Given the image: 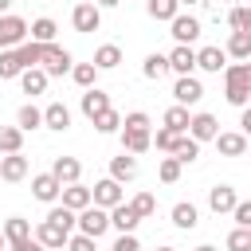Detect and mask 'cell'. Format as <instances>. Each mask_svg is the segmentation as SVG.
Returning a JSON list of instances; mask_svg holds the SVG:
<instances>
[{"instance_id":"cell-36","label":"cell","mask_w":251,"mask_h":251,"mask_svg":"<svg viewBox=\"0 0 251 251\" xmlns=\"http://www.w3.org/2000/svg\"><path fill=\"white\" fill-rule=\"evenodd\" d=\"M94 129H98V133H114V129H122V114H118L114 106L102 110V114L94 118Z\"/></svg>"},{"instance_id":"cell-4","label":"cell","mask_w":251,"mask_h":251,"mask_svg":"<svg viewBox=\"0 0 251 251\" xmlns=\"http://www.w3.org/2000/svg\"><path fill=\"white\" fill-rule=\"evenodd\" d=\"M27 39V24L20 20V16H0V51H8V47H20Z\"/></svg>"},{"instance_id":"cell-27","label":"cell","mask_w":251,"mask_h":251,"mask_svg":"<svg viewBox=\"0 0 251 251\" xmlns=\"http://www.w3.org/2000/svg\"><path fill=\"white\" fill-rule=\"evenodd\" d=\"M188 106H169L165 110V129H173V133H188Z\"/></svg>"},{"instance_id":"cell-34","label":"cell","mask_w":251,"mask_h":251,"mask_svg":"<svg viewBox=\"0 0 251 251\" xmlns=\"http://www.w3.org/2000/svg\"><path fill=\"white\" fill-rule=\"evenodd\" d=\"M165 71H169V55H157V51H153V55H145V67H141V75H145V78H161Z\"/></svg>"},{"instance_id":"cell-42","label":"cell","mask_w":251,"mask_h":251,"mask_svg":"<svg viewBox=\"0 0 251 251\" xmlns=\"http://www.w3.org/2000/svg\"><path fill=\"white\" fill-rule=\"evenodd\" d=\"M180 169H184V165H180L176 157H165V161H161V169H157V176H161L165 184H176V180H180Z\"/></svg>"},{"instance_id":"cell-54","label":"cell","mask_w":251,"mask_h":251,"mask_svg":"<svg viewBox=\"0 0 251 251\" xmlns=\"http://www.w3.org/2000/svg\"><path fill=\"white\" fill-rule=\"evenodd\" d=\"M4 247H8V239H4V231H0V251H4Z\"/></svg>"},{"instance_id":"cell-33","label":"cell","mask_w":251,"mask_h":251,"mask_svg":"<svg viewBox=\"0 0 251 251\" xmlns=\"http://www.w3.org/2000/svg\"><path fill=\"white\" fill-rule=\"evenodd\" d=\"M145 8H149L153 20H173V16L180 12V0H149Z\"/></svg>"},{"instance_id":"cell-29","label":"cell","mask_w":251,"mask_h":251,"mask_svg":"<svg viewBox=\"0 0 251 251\" xmlns=\"http://www.w3.org/2000/svg\"><path fill=\"white\" fill-rule=\"evenodd\" d=\"M43 47H47V43H35V39H31V43H20V47H16V55H20L24 71H27V67H39V59H43Z\"/></svg>"},{"instance_id":"cell-7","label":"cell","mask_w":251,"mask_h":251,"mask_svg":"<svg viewBox=\"0 0 251 251\" xmlns=\"http://www.w3.org/2000/svg\"><path fill=\"white\" fill-rule=\"evenodd\" d=\"M90 196H94L98 208H114V204H122V180L106 176V180H98V184L90 188Z\"/></svg>"},{"instance_id":"cell-46","label":"cell","mask_w":251,"mask_h":251,"mask_svg":"<svg viewBox=\"0 0 251 251\" xmlns=\"http://www.w3.org/2000/svg\"><path fill=\"white\" fill-rule=\"evenodd\" d=\"M110 251H141V243L133 239V231H122V235L114 239V247H110Z\"/></svg>"},{"instance_id":"cell-15","label":"cell","mask_w":251,"mask_h":251,"mask_svg":"<svg viewBox=\"0 0 251 251\" xmlns=\"http://www.w3.org/2000/svg\"><path fill=\"white\" fill-rule=\"evenodd\" d=\"M20 86H24V94H43L47 90V71L43 67H27V71H20Z\"/></svg>"},{"instance_id":"cell-12","label":"cell","mask_w":251,"mask_h":251,"mask_svg":"<svg viewBox=\"0 0 251 251\" xmlns=\"http://www.w3.org/2000/svg\"><path fill=\"white\" fill-rule=\"evenodd\" d=\"M102 110H110V94H106V90H98V86H86V94H82V114L94 122Z\"/></svg>"},{"instance_id":"cell-17","label":"cell","mask_w":251,"mask_h":251,"mask_svg":"<svg viewBox=\"0 0 251 251\" xmlns=\"http://www.w3.org/2000/svg\"><path fill=\"white\" fill-rule=\"evenodd\" d=\"M216 149L224 157H243L247 153V133H216Z\"/></svg>"},{"instance_id":"cell-10","label":"cell","mask_w":251,"mask_h":251,"mask_svg":"<svg viewBox=\"0 0 251 251\" xmlns=\"http://www.w3.org/2000/svg\"><path fill=\"white\" fill-rule=\"evenodd\" d=\"M216 133H220V122H216L212 114H192L188 137H196V141H216Z\"/></svg>"},{"instance_id":"cell-5","label":"cell","mask_w":251,"mask_h":251,"mask_svg":"<svg viewBox=\"0 0 251 251\" xmlns=\"http://www.w3.org/2000/svg\"><path fill=\"white\" fill-rule=\"evenodd\" d=\"M39 63H43V71H47V78H51V75H67L75 59H71V51H67V47H55V43H47Z\"/></svg>"},{"instance_id":"cell-18","label":"cell","mask_w":251,"mask_h":251,"mask_svg":"<svg viewBox=\"0 0 251 251\" xmlns=\"http://www.w3.org/2000/svg\"><path fill=\"white\" fill-rule=\"evenodd\" d=\"M51 173H55V180H59V184H75V180L82 176V165H78L75 157H55Z\"/></svg>"},{"instance_id":"cell-49","label":"cell","mask_w":251,"mask_h":251,"mask_svg":"<svg viewBox=\"0 0 251 251\" xmlns=\"http://www.w3.org/2000/svg\"><path fill=\"white\" fill-rule=\"evenodd\" d=\"M67 247H71V251H94V239L78 231V235H67Z\"/></svg>"},{"instance_id":"cell-3","label":"cell","mask_w":251,"mask_h":251,"mask_svg":"<svg viewBox=\"0 0 251 251\" xmlns=\"http://www.w3.org/2000/svg\"><path fill=\"white\" fill-rule=\"evenodd\" d=\"M71 24H75V31H98L102 27V8L94 4V0H82V4H75V12H71Z\"/></svg>"},{"instance_id":"cell-43","label":"cell","mask_w":251,"mask_h":251,"mask_svg":"<svg viewBox=\"0 0 251 251\" xmlns=\"http://www.w3.org/2000/svg\"><path fill=\"white\" fill-rule=\"evenodd\" d=\"M227 251H251V231L247 227H235L227 235Z\"/></svg>"},{"instance_id":"cell-30","label":"cell","mask_w":251,"mask_h":251,"mask_svg":"<svg viewBox=\"0 0 251 251\" xmlns=\"http://www.w3.org/2000/svg\"><path fill=\"white\" fill-rule=\"evenodd\" d=\"M118 63H122V51H118L114 43H106V47L94 51V67H98V71H114Z\"/></svg>"},{"instance_id":"cell-23","label":"cell","mask_w":251,"mask_h":251,"mask_svg":"<svg viewBox=\"0 0 251 251\" xmlns=\"http://www.w3.org/2000/svg\"><path fill=\"white\" fill-rule=\"evenodd\" d=\"M43 126H47V129H59V133L71 129V110H67L63 102H51V106L43 110Z\"/></svg>"},{"instance_id":"cell-25","label":"cell","mask_w":251,"mask_h":251,"mask_svg":"<svg viewBox=\"0 0 251 251\" xmlns=\"http://www.w3.org/2000/svg\"><path fill=\"white\" fill-rule=\"evenodd\" d=\"M173 157H176L180 165H192V161L200 157V141H196V137H188V133H180V137H176V145H173Z\"/></svg>"},{"instance_id":"cell-61","label":"cell","mask_w":251,"mask_h":251,"mask_svg":"<svg viewBox=\"0 0 251 251\" xmlns=\"http://www.w3.org/2000/svg\"><path fill=\"white\" fill-rule=\"evenodd\" d=\"M247 231H251V227H247Z\"/></svg>"},{"instance_id":"cell-37","label":"cell","mask_w":251,"mask_h":251,"mask_svg":"<svg viewBox=\"0 0 251 251\" xmlns=\"http://www.w3.org/2000/svg\"><path fill=\"white\" fill-rule=\"evenodd\" d=\"M129 208H133L141 220H149V216L157 212V196H153V192H137V196L129 200Z\"/></svg>"},{"instance_id":"cell-22","label":"cell","mask_w":251,"mask_h":251,"mask_svg":"<svg viewBox=\"0 0 251 251\" xmlns=\"http://www.w3.org/2000/svg\"><path fill=\"white\" fill-rule=\"evenodd\" d=\"M224 63H227V51H220V47H204V51H196V67H200V71L220 75Z\"/></svg>"},{"instance_id":"cell-38","label":"cell","mask_w":251,"mask_h":251,"mask_svg":"<svg viewBox=\"0 0 251 251\" xmlns=\"http://www.w3.org/2000/svg\"><path fill=\"white\" fill-rule=\"evenodd\" d=\"M173 224H176V227H184V231H192V227H196V208L180 200V204L173 208Z\"/></svg>"},{"instance_id":"cell-24","label":"cell","mask_w":251,"mask_h":251,"mask_svg":"<svg viewBox=\"0 0 251 251\" xmlns=\"http://www.w3.org/2000/svg\"><path fill=\"white\" fill-rule=\"evenodd\" d=\"M110 176H114V180H133V176H137V157L122 149V157L110 161Z\"/></svg>"},{"instance_id":"cell-31","label":"cell","mask_w":251,"mask_h":251,"mask_svg":"<svg viewBox=\"0 0 251 251\" xmlns=\"http://www.w3.org/2000/svg\"><path fill=\"white\" fill-rule=\"evenodd\" d=\"M227 55H235V59H251V31H231V39H227Z\"/></svg>"},{"instance_id":"cell-11","label":"cell","mask_w":251,"mask_h":251,"mask_svg":"<svg viewBox=\"0 0 251 251\" xmlns=\"http://www.w3.org/2000/svg\"><path fill=\"white\" fill-rule=\"evenodd\" d=\"M31 192H35V200H43V204H51V200H59V192H63V184L55 180V173H39V176H31Z\"/></svg>"},{"instance_id":"cell-51","label":"cell","mask_w":251,"mask_h":251,"mask_svg":"<svg viewBox=\"0 0 251 251\" xmlns=\"http://www.w3.org/2000/svg\"><path fill=\"white\" fill-rule=\"evenodd\" d=\"M31 247H35V239H27V243H12L8 251H31Z\"/></svg>"},{"instance_id":"cell-26","label":"cell","mask_w":251,"mask_h":251,"mask_svg":"<svg viewBox=\"0 0 251 251\" xmlns=\"http://www.w3.org/2000/svg\"><path fill=\"white\" fill-rule=\"evenodd\" d=\"M4 239H8V247H12V243H27V239H31V224L20 220V216H12V220L4 224Z\"/></svg>"},{"instance_id":"cell-9","label":"cell","mask_w":251,"mask_h":251,"mask_svg":"<svg viewBox=\"0 0 251 251\" xmlns=\"http://www.w3.org/2000/svg\"><path fill=\"white\" fill-rule=\"evenodd\" d=\"M169 71H176V75H192V71H196V51H192L188 43H176V47L169 51Z\"/></svg>"},{"instance_id":"cell-21","label":"cell","mask_w":251,"mask_h":251,"mask_svg":"<svg viewBox=\"0 0 251 251\" xmlns=\"http://www.w3.org/2000/svg\"><path fill=\"white\" fill-rule=\"evenodd\" d=\"M27 176V157L24 153H8L0 161V180H24Z\"/></svg>"},{"instance_id":"cell-52","label":"cell","mask_w":251,"mask_h":251,"mask_svg":"<svg viewBox=\"0 0 251 251\" xmlns=\"http://www.w3.org/2000/svg\"><path fill=\"white\" fill-rule=\"evenodd\" d=\"M94 4H98V8H118L122 0H94Z\"/></svg>"},{"instance_id":"cell-60","label":"cell","mask_w":251,"mask_h":251,"mask_svg":"<svg viewBox=\"0 0 251 251\" xmlns=\"http://www.w3.org/2000/svg\"><path fill=\"white\" fill-rule=\"evenodd\" d=\"M247 153H251V141H247Z\"/></svg>"},{"instance_id":"cell-20","label":"cell","mask_w":251,"mask_h":251,"mask_svg":"<svg viewBox=\"0 0 251 251\" xmlns=\"http://www.w3.org/2000/svg\"><path fill=\"white\" fill-rule=\"evenodd\" d=\"M141 224V216L129 208V204H114L110 208V227H118V231H133Z\"/></svg>"},{"instance_id":"cell-57","label":"cell","mask_w":251,"mask_h":251,"mask_svg":"<svg viewBox=\"0 0 251 251\" xmlns=\"http://www.w3.org/2000/svg\"><path fill=\"white\" fill-rule=\"evenodd\" d=\"M196 251H216V247H208V243H204V247H196Z\"/></svg>"},{"instance_id":"cell-47","label":"cell","mask_w":251,"mask_h":251,"mask_svg":"<svg viewBox=\"0 0 251 251\" xmlns=\"http://www.w3.org/2000/svg\"><path fill=\"white\" fill-rule=\"evenodd\" d=\"M227 24H231V31H247V8H231Z\"/></svg>"},{"instance_id":"cell-14","label":"cell","mask_w":251,"mask_h":251,"mask_svg":"<svg viewBox=\"0 0 251 251\" xmlns=\"http://www.w3.org/2000/svg\"><path fill=\"white\" fill-rule=\"evenodd\" d=\"M35 243H43L47 251H55V247H63V243H67V231H63L59 224H51V220H43V224L35 227Z\"/></svg>"},{"instance_id":"cell-50","label":"cell","mask_w":251,"mask_h":251,"mask_svg":"<svg viewBox=\"0 0 251 251\" xmlns=\"http://www.w3.org/2000/svg\"><path fill=\"white\" fill-rule=\"evenodd\" d=\"M239 126H243V133L251 137V106H243V118H239Z\"/></svg>"},{"instance_id":"cell-48","label":"cell","mask_w":251,"mask_h":251,"mask_svg":"<svg viewBox=\"0 0 251 251\" xmlns=\"http://www.w3.org/2000/svg\"><path fill=\"white\" fill-rule=\"evenodd\" d=\"M176 137H180V133H173V129H157V137H153V145H157V149H169V153H173V145H176Z\"/></svg>"},{"instance_id":"cell-16","label":"cell","mask_w":251,"mask_h":251,"mask_svg":"<svg viewBox=\"0 0 251 251\" xmlns=\"http://www.w3.org/2000/svg\"><path fill=\"white\" fill-rule=\"evenodd\" d=\"M149 145H153V133L149 129H126L122 126V149L126 153H145Z\"/></svg>"},{"instance_id":"cell-32","label":"cell","mask_w":251,"mask_h":251,"mask_svg":"<svg viewBox=\"0 0 251 251\" xmlns=\"http://www.w3.org/2000/svg\"><path fill=\"white\" fill-rule=\"evenodd\" d=\"M47 220H51V224H59V227L71 235V227L78 224V212H71L67 204H59V208H51V212H47Z\"/></svg>"},{"instance_id":"cell-55","label":"cell","mask_w":251,"mask_h":251,"mask_svg":"<svg viewBox=\"0 0 251 251\" xmlns=\"http://www.w3.org/2000/svg\"><path fill=\"white\" fill-rule=\"evenodd\" d=\"M247 31H251V8H247Z\"/></svg>"},{"instance_id":"cell-56","label":"cell","mask_w":251,"mask_h":251,"mask_svg":"<svg viewBox=\"0 0 251 251\" xmlns=\"http://www.w3.org/2000/svg\"><path fill=\"white\" fill-rule=\"evenodd\" d=\"M31 251H47V247H43V243H35V247H31Z\"/></svg>"},{"instance_id":"cell-59","label":"cell","mask_w":251,"mask_h":251,"mask_svg":"<svg viewBox=\"0 0 251 251\" xmlns=\"http://www.w3.org/2000/svg\"><path fill=\"white\" fill-rule=\"evenodd\" d=\"M157 251H176V247H157Z\"/></svg>"},{"instance_id":"cell-2","label":"cell","mask_w":251,"mask_h":251,"mask_svg":"<svg viewBox=\"0 0 251 251\" xmlns=\"http://www.w3.org/2000/svg\"><path fill=\"white\" fill-rule=\"evenodd\" d=\"M106 227H110V212H106V208H98V204H86V208L78 212V231H82V235L98 239Z\"/></svg>"},{"instance_id":"cell-39","label":"cell","mask_w":251,"mask_h":251,"mask_svg":"<svg viewBox=\"0 0 251 251\" xmlns=\"http://www.w3.org/2000/svg\"><path fill=\"white\" fill-rule=\"evenodd\" d=\"M24 71V63H20V55L8 47V51H0V78H16Z\"/></svg>"},{"instance_id":"cell-44","label":"cell","mask_w":251,"mask_h":251,"mask_svg":"<svg viewBox=\"0 0 251 251\" xmlns=\"http://www.w3.org/2000/svg\"><path fill=\"white\" fill-rule=\"evenodd\" d=\"M122 126H126V129H149V114L133 110V114H126V118H122Z\"/></svg>"},{"instance_id":"cell-58","label":"cell","mask_w":251,"mask_h":251,"mask_svg":"<svg viewBox=\"0 0 251 251\" xmlns=\"http://www.w3.org/2000/svg\"><path fill=\"white\" fill-rule=\"evenodd\" d=\"M180 4H200V0H180Z\"/></svg>"},{"instance_id":"cell-28","label":"cell","mask_w":251,"mask_h":251,"mask_svg":"<svg viewBox=\"0 0 251 251\" xmlns=\"http://www.w3.org/2000/svg\"><path fill=\"white\" fill-rule=\"evenodd\" d=\"M24 149V129L20 126H0V153H20Z\"/></svg>"},{"instance_id":"cell-35","label":"cell","mask_w":251,"mask_h":251,"mask_svg":"<svg viewBox=\"0 0 251 251\" xmlns=\"http://www.w3.org/2000/svg\"><path fill=\"white\" fill-rule=\"evenodd\" d=\"M16 122H20V129L27 133V129H35V126H43V110H35V106L27 102V106H20V114H16Z\"/></svg>"},{"instance_id":"cell-13","label":"cell","mask_w":251,"mask_h":251,"mask_svg":"<svg viewBox=\"0 0 251 251\" xmlns=\"http://www.w3.org/2000/svg\"><path fill=\"white\" fill-rule=\"evenodd\" d=\"M59 196H63V204H67L71 212H82L86 204H94V196H90V188H82L78 180H75V184H63V192H59Z\"/></svg>"},{"instance_id":"cell-6","label":"cell","mask_w":251,"mask_h":251,"mask_svg":"<svg viewBox=\"0 0 251 251\" xmlns=\"http://www.w3.org/2000/svg\"><path fill=\"white\" fill-rule=\"evenodd\" d=\"M173 98H176V106H196V102L204 98V86H200V78H192V75H180V78H176V86H173Z\"/></svg>"},{"instance_id":"cell-19","label":"cell","mask_w":251,"mask_h":251,"mask_svg":"<svg viewBox=\"0 0 251 251\" xmlns=\"http://www.w3.org/2000/svg\"><path fill=\"white\" fill-rule=\"evenodd\" d=\"M208 204H212V212H216V216H224V212H231L239 200H235V188H227V184H216V188L208 192Z\"/></svg>"},{"instance_id":"cell-40","label":"cell","mask_w":251,"mask_h":251,"mask_svg":"<svg viewBox=\"0 0 251 251\" xmlns=\"http://www.w3.org/2000/svg\"><path fill=\"white\" fill-rule=\"evenodd\" d=\"M27 31H31V39H35V43H51V39H55V20H47V16H43V20H35Z\"/></svg>"},{"instance_id":"cell-45","label":"cell","mask_w":251,"mask_h":251,"mask_svg":"<svg viewBox=\"0 0 251 251\" xmlns=\"http://www.w3.org/2000/svg\"><path fill=\"white\" fill-rule=\"evenodd\" d=\"M231 216H235L239 227H251V200H239V204L231 208Z\"/></svg>"},{"instance_id":"cell-1","label":"cell","mask_w":251,"mask_h":251,"mask_svg":"<svg viewBox=\"0 0 251 251\" xmlns=\"http://www.w3.org/2000/svg\"><path fill=\"white\" fill-rule=\"evenodd\" d=\"M224 98L231 106H247L251 102V63L224 67Z\"/></svg>"},{"instance_id":"cell-53","label":"cell","mask_w":251,"mask_h":251,"mask_svg":"<svg viewBox=\"0 0 251 251\" xmlns=\"http://www.w3.org/2000/svg\"><path fill=\"white\" fill-rule=\"evenodd\" d=\"M8 8H12V0H0V16H4V12H8Z\"/></svg>"},{"instance_id":"cell-41","label":"cell","mask_w":251,"mask_h":251,"mask_svg":"<svg viewBox=\"0 0 251 251\" xmlns=\"http://www.w3.org/2000/svg\"><path fill=\"white\" fill-rule=\"evenodd\" d=\"M71 78H75L78 86H94V78H98V67H94V63H78V67H71Z\"/></svg>"},{"instance_id":"cell-8","label":"cell","mask_w":251,"mask_h":251,"mask_svg":"<svg viewBox=\"0 0 251 251\" xmlns=\"http://www.w3.org/2000/svg\"><path fill=\"white\" fill-rule=\"evenodd\" d=\"M169 24H173V31H169V35H173L176 43H192V39L200 35V20H196V16H180V12H176Z\"/></svg>"}]
</instances>
